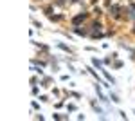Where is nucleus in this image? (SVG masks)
I'll use <instances>...</instances> for the list:
<instances>
[{
  "label": "nucleus",
  "instance_id": "f257e3e1",
  "mask_svg": "<svg viewBox=\"0 0 135 121\" xmlns=\"http://www.w3.org/2000/svg\"><path fill=\"white\" fill-rule=\"evenodd\" d=\"M83 18H85V15H79V16H76V18H74V24H77V22H81Z\"/></svg>",
  "mask_w": 135,
  "mask_h": 121
}]
</instances>
